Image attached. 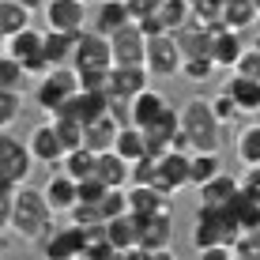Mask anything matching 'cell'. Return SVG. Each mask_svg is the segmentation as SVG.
I'll use <instances>...</instances> for the list:
<instances>
[{
  "label": "cell",
  "instance_id": "681fc988",
  "mask_svg": "<svg viewBox=\"0 0 260 260\" xmlns=\"http://www.w3.org/2000/svg\"><path fill=\"white\" fill-rule=\"evenodd\" d=\"M19 4H26V8H30V12H34V8H46L49 0H19Z\"/></svg>",
  "mask_w": 260,
  "mask_h": 260
},
{
  "label": "cell",
  "instance_id": "9a60e30c",
  "mask_svg": "<svg viewBox=\"0 0 260 260\" xmlns=\"http://www.w3.org/2000/svg\"><path fill=\"white\" fill-rule=\"evenodd\" d=\"M174 196L158 192L155 185H128V211L140 219H155V215H170Z\"/></svg>",
  "mask_w": 260,
  "mask_h": 260
},
{
  "label": "cell",
  "instance_id": "ba28073f",
  "mask_svg": "<svg viewBox=\"0 0 260 260\" xmlns=\"http://www.w3.org/2000/svg\"><path fill=\"white\" fill-rule=\"evenodd\" d=\"M42 15H46L49 30L79 34V30H87V23H91V4H83V0H49V4L42 8Z\"/></svg>",
  "mask_w": 260,
  "mask_h": 260
},
{
  "label": "cell",
  "instance_id": "bcb514c9",
  "mask_svg": "<svg viewBox=\"0 0 260 260\" xmlns=\"http://www.w3.org/2000/svg\"><path fill=\"white\" fill-rule=\"evenodd\" d=\"M238 189L245 192V196H260V162L241 170V177H238Z\"/></svg>",
  "mask_w": 260,
  "mask_h": 260
},
{
  "label": "cell",
  "instance_id": "30bf717a",
  "mask_svg": "<svg viewBox=\"0 0 260 260\" xmlns=\"http://www.w3.org/2000/svg\"><path fill=\"white\" fill-rule=\"evenodd\" d=\"M155 185L158 192L166 196H177L181 189H189V155L185 151H166L158 155V166H155Z\"/></svg>",
  "mask_w": 260,
  "mask_h": 260
},
{
  "label": "cell",
  "instance_id": "2e32d148",
  "mask_svg": "<svg viewBox=\"0 0 260 260\" xmlns=\"http://www.w3.org/2000/svg\"><path fill=\"white\" fill-rule=\"evenodd\" d=\"M42 196H46V204L53 208V215H68L72 204L79 200L76 196V177H68L60 166H53V174L46 177V185H42Z\"/></svg>",
  "mask_w": 260,
  "mask_h": 260
},
{
  "label": "cell",
  "instance_id": "e575fe53",
  "mask_svg": "<svg viewBox=\"0 0 260 260\" xmlns=\"http://www.w3.org/2000/svg\"><path fill=\"white\" fill-rule=\"evenodd\" d=\"M49 121H53V128H57L60 143H64V151H76V147H83V121L68 117V113H53Z\"/></svg>",
  "mask_w": 260,
  "mask_h": 260
},
{
  "label": "cell",
  "instance_id": "f35d334b",
  "mask_svg": "<svg viewBox=\"0 0 260 260\" xmlns=\"http://www.w3.org/2000/svg\"><path fill=\"white\" fill-rule=\"evenodd\" d=\"M23 110V98L15 94V87H0V128H8Z\"/></svg>",
  "mask_w": 260,
  "mask_h": 260
},
{
  "label": "cell",
  "instance_id": "7c38bea8",
  "mask_svg": "<svg viewBox=\"0 0 260 260\" xmlns=\"http://www.w3.org/2000/svg\"><path fill=\"white\" fill-rule=\"evenodd\" d=\"M83 245H87V226L68 219L64 230H53V234L42 241V253L53 260H83Z\"/></svg>",
  "mask_w": 260,
  "mask_h": 260
},
{
  "label": "cell",
  "instance_id": "11a10c76",
  "mask_svg": "<svg viewBox=\"0 0 260 260\" xmlns=\"http://www.w3.org/2000/svg\"><path fill=\"white\" fill-rule=\"evenodd\" d=\"M124 4H128V0H124Z\"/></svg>",
  "mask_w": 260,
  "mask_h": 260
},
{
  "label": "cell",
  "instance_id": "8fae6325",
  "mask_svg": "<svg viewBox=\"0 0 260 260\" xmlns=\"http://www.w3.org/2000/svg\"><path fill=\"white\" fill-rule=\"evenodd\" d=\"M170 241H174V215H155V219H143L140 226V249L147 260L155 256H174V249H170Z\"/></svg>",
  "mask_w": 260,
  "mask_h": 260
},
{
  "label": "cell",
  "instance_id": "f6af8a7d",
  "mask_svg": "<svg viewBox=\"0 0 260 260\" xmlns=\"http://www.w3.org/2000/svg\"><path fill=\"white\" fill-rule=\"evenodd\" d=\"M211 110H215V117H219L222 124H230V121H234L238 113H241V110H238V102H234V98H230L226 91H219V94L211 98Z\"/></svg>",
  "mask_w": 260,
  "mask_h": 260
},
{
  "label": "cell",
  "instance_id": "9c48e42d",
  "mask_svg": "<svg viewBox=\"0 0 260 260\" xmlns=\"http://www.w3.org/2000/svg\"><path fill=\"white\" fill-rule=\"evenodd\" d=\"M110 46H113V64H143L147 57V34L136 19H128L124 26L110 34Z\"/></svg>",
  "mask_w": 260,
  "mask_h": 260
},
{
  "label": "cell",
  "instance_id": "ab89813d",
  "mask_svg": "<svg viewBox=\"0 0 260 260\" xmlns=\"http://www.w3.org/2000/svg\"><path fill=\"white\" fill-rule=\"evenodd\" d=\"M192 4V15L200 23H208V26H215L222 19V4H226V0H189Z\"/></svg>",
  "mask_w": 260,
  "mask_h": 260
},
{
  "label": "cell",
  "instance_id": "f5cc1de1",
  "mask_svg": "<svg viewBox=\"0 0 260 260\" xmlns=\"http://www.w3.org/2000/svg\"><path fill=\"white\" fill-rule=\"evenodd\" d=\"M83 4H98V0H83Z\"/></svg>",
  "mask_w": 260,
  "mask_h": 260
},
{
  "label": "cell",
  "instance_id": "d4e9b609",
  "mask_svg": "<svg viewBox=\"0 0 260 260\" xmlns=\"http://www.w3.org/2000/svg\"><path fill=\"white\" fill-rule=\"evenodd\" d=\"M174 38H177V46H181L185 57H196V53H208V46H211V26L200 23L192 15L185 26H177V30H174Z\"/></svg>",
  "mask_w": 260,
  "mask_h": 260
},
{
  "label": "cell",
  "instance_id": "816d5d0a",
  "mask_svg": "<svg viewBox=\"0 0 260 260\" xmlns=\"http://www.w3.org/2000/svg\"><path fill=\"white\" fill-rule=\"evenodd\" d=\"M0 53H4V38H0Z\"/></svg>",
  "mask_w": 260,
  "mask_h": 260
},
{
  "label": "cell",
  "instance_id": "1f68e13d",
  "mask_svg": "<svg viewBox=\"0 0 260 260\" xmlns=\"http://www.w3.org/2000/svg\"><path fill=\"white\" fill-rule=\"evenodd\" d=\"M94 166H98V151L91 147H76V151H64V158H60V170H64L68 177H87V174H94Z\"/></svg>",
  "mask_w": 260,
  "mask_h": 260
},
{
  "label": "cell",
  "instance_id": "4dcf8cb0",
  "mask_svg": "<svg viewBox=\"0 0 260 260\" xmlns=\"http://www.w3.org/2000/svg\"><path fill=\"white\" fill-rule=\"evenodd\" d=\"M234 155H238L241 166H256L260 162V121L245 124V128L234 136Z\"/></svg>",
  "mask_w": 260,
  "mask_h": 260
},
{
  "label": "cell",
  "instance_id": "603a6c76",
  "mask_svg": "<svg viewBox=\"0 0 260 260\" xmlns=\"http://www.w3.org/2000/svg\"><path fill=\"white\" fill-rule=\"evenodd\" d=\"M140 226H143V219H140V215H132V211H124V215H117V219L106 222V234H110V241L117 245L121 260H124L128 249L140 245Z\"/></svg>",
  "mask_w": 260,
  "mask_h": 260
},
{
  "label": "cell",
  "instance_id": "ffe728a7",
  "mask_svg": "<svg viewBox=\"0 0 260 260\" xmlns=\"http://www.w3.org/2000/svg\"><path fill=\"white\" fill-rule=\"evenodd\" d=\"M238 192H241V189H238V177L226 174V170H219L211 181H204L200 189H196V200L208 204V208H226V204L234 200Z\"/></svg>",
  "mask_w": 260,
  "mask_h": 260
},
{
  "label": "cell",
  "instance_id": "f907efd6",
  "mask_svg": "<svg viewBox=\"0 0 260 260\" xmlns=\"http://www.w3.org/2000/svg\"><path fill=\"white\" fill-rule=\"evenodd\" d=\"M253 46H256V49H260V34H256V42H253Z\"/></svg>",
  "mask_w": 260,
  "mask_h": 260
},
{
  "label": "cell",
  "instance_id": "7bdbcfd3",
  "mask_svg": "<svg viewBox=\"0 0 260 260\" xmlns=\"http://www.w3.org/2000/svg\"><path fill=\"white\" fill-rule=\"evenodd\" d=\"M230 72H241V76L260 79V49L256 46H245V49H241V57H238V64L230 68Z\"/></svg>",
  "mask_w": 260,
  "mask_h": 260
},
{
  "label": "cell",
  "instance_id": "b9f144b4",
  "mask_svg": "<svg viewBox=\"0 0 260 260\" xmlns=\"http://www.w3.org/2000/svg\"><path fill=\"white\" fill-rule=\"evenodd\" d=\"M155 166H158V155H143L132 162V185H151L155 181Z\"/></svg>",
  "mask_w": 260,
  "mask_h": 260
},
{
  "label": "cell",
  "instance_id": "7402d4cb",
  "mask_svg": "<svg viewBox=\"0 0 260 260\" xmlns=\"http://www.w3.org/2000/svg\"><path fill=\"white\" fill-rule=\"evenodd\" d=\"M170 110V98L162 91H155V87H147V91H140L132 98V124H140V128H151L162 113Z\"/></svg>",
  "mask_w": 260,
  "mask_h": 260
},
{
  "label": "cell",
  "instance_id": "d590c367",
  "mask_svg": "<svg viewBox=\"0 0 260 260\" xmlns=\"http://www.w3.org/2000/svg\"><path fill=\"white\" fill-rule=\"evenodd\" d=\"M215 72H219V68H215L211 53H196V57H185L181 60V76L189 79V83H208Z\"/></svg>",
  "mask_w": 260,
  "mask_h": 260
},
{
  "label": "cell",
  "instance_id": "5bb4252c",
  "mask_svg": "<svg viewBox=\"0 0 260 260\" xmlns=\"http://www.w3.org/2000/svg\"><path fill=\"white\" fill-rule=\"evenodd\" d=\"M147 79H151L147 64H113L110 68V98L132 102L140 91H147Z\"/></svg>",
  "mask_w": 260,
  "mask_h": 260
},
{
  "label": "cell",
  "instance_id": "d6986e66",
  "mask_svg": "<svg viewBox=\"0 0 260 260\" xmlns=\"http://www.w3.org/2000/svg\"><path fill=\"white\" fill-rule=\"evenodd\" d=\"M222 91L238 102L241 113H249V117H256V113H260V79L241 76V72H230L226 83H222Z\"/></svg>",
  "mask_w": 260,
  "mask_h": 260
},
{
  "label": "cell",
  "instance_id": "d6a6232c",
  "mask_svg": "<svg viewBox=\"0 0 260 260\" xmlns=\"http://www.w3.org/2000/svg\"><path fill=\"white\" fill-rule=\"evenodd\" d=\"M72 49H76V34L46 30V60L53 68H57V64H72Z\"/></svg>",
  "mask_w": 260,
  "mask_h": 260
},
{
  "label": "cell",
  "instance_id": "ee69618b",
  "mask_svg": "<svg viewBox=\"0 0 260 260\" xmlns=\"http://www.w3.org/2000/svg\"><path fill=\"white\" fill-rule=\"evenodd\" d=\"M19 79H23V64L8 53H0V87H19Z\"/></svg>",
  "mask_w": 260,
  "mask_h": 260
},
{
  "label": "cell",
  "instance_id": "8992f818",
  "mask_svg": "<svg viewBox=\"0 0 260 260\" xmlns=\"http://www.w3.org/2000/svg\"><path fill=\"white\" fill-rule=\"evenodd\" d=\"M72 68L76 72H110L113 68V46L106 34L98 30H79L76 34V49H72Z\"/></svg>",
  "mask_w": 260,
  "mask_h": 260
},
{
  "label": "cell",
  "instance_id": "60d3db41",
  "mask_svg": "<svg viewBox=\"0 0 260 260\" xmlns=\"http://www.w3.org/2000/svg\"><path fill=\"white\" fill-rule=\"evenodd\" d=\"M68 219H72V222H79V226H94V222H106V219H102V211H98V204H87V200H76V204H72Z\"/></svg>",
  "mask_w": 260,
  "mask_h": 260
},
{
  "label": "cell",
  "instance_id": "c3c4849f",
  "mask_svg": "<svg viewBox=\"0 0 260 260\" xmlns=\"http://www.w3.org/2000/svg\"><path fill=\"white\" fill-rule=\"evenodd\" d=\"M12 196H15V192H4V189H0V234H4V230H12Z\"/></svg>",
  "mask_w": 260,
  "mask_h": 260
},
{
  "label": "cell",
  "instance_id": "f1b7e54d",
  "mask_svg": "<svg viewBox=\"0 0 260 260\" xmlns=\"http://www.w3.org/2000/svg\"><path fill=\"white\" fill-rule=\"evenodd\" d=\"M219 170H222L219 151H192L189 155V189H200V185L211 181Z\"/></svg>",
  "mask_w": 260,
  "mask_h": 260
},
{
  "label": "cell",
  "instance_id": "8d00e7d4",
  "mask_svg": "<svg viewBox=\"0 0 260 260\" xmlns=\"http://www.w3.org/2000/svg\"><path fill=\"white\" fill-rule=\"evenodd\" d=\"M98 211H102V219L110 222V219H117V215L128 211V185H117V189H106L102 192V200H98Z\"/></svg>",
  "mask_w": 260,
  "mask_h": 260
},
{
  "label": "cell",
  "instance_id": "ac0fdd59",
  "mask_svg": "<svg viewBox=\"0 0 260 260\" xmlns=\"http://www.w3.org/2000/svg\"><path fill=\"white\" fill-rule=\"evenodd\" d=\"M241 34L238 30H230V26H222V23H215L211 26V46H208V53H211V60H215V68H234L238 64V57H241Z\"/></svg>",
  "mask_w": 260,
  "mask_h": 260
},
{
  "label": "cell",
  "instance_id": "277c9868",
  "mask_svg": "<svg viewBox=\"0 0 260 260\" xmlns=\"http://www.w3.org/2000/svg\"><path fill=\"white\" fill-rule=\"evenodd\" d=\"M30 166H34L30 147H26L19 136H12L8 128H0V189L15 192L26 177H30Z\"/></svg>",
  "mask_w": 260,
  "mask_h": 260
},
{
  "label": "cell",
  "instance_id": "3957f363",
  "mask_svg": "<svg viewBox=\"0 0 260 260\" xmlns=\"http://www.w3.org/2000/svg\"><path fill=\"white\" fill-rule=\"evenodd\" d=\"M238 222L230 219L226 208H208V204H200L196 208V219H192V249H208V245H234L238 238Z\"/></svg>",
  "mask_w": 260,
  "mask_h": 260
},
{
  "label": "cell",
  "instance_id": "4316f807",
  "mask_svg": "<svg viewBox=\"0 0 260 260\" xmlns=\"http://www.w3.org/2000/svg\"><path fill=\"white\" fill-rule=\"evenodd\" d=\"M260 19V12H256V4L253 0H226L222 4V26H230V30H238V34H245L249 26H256Z\"/></svg>",
  "mask_w": 260,
  "mask_h": 260
},
{
  "label": "cell",
  "instance_id": "db71d44e",
  "mask_svg": "<svg viewBox=\"0 0 260 260\" xmlns=\"http://www.w3.org/2000/svg\"><path fill=\"white\" fill-rule=\"evenodd\" d=\"M253 4H256V12H260V0H253Z\"/></svg>",
  "mask_w": 260,
  "mask_h": 260
},
{
  "label": "cell",
  "instance_id": "74e56055",
  "mask_svg": "<svg viewBox=\"0 0 260 260\" xmlns=\"http://www.w3.org/2000/svg\"><path fill=\"white\" fill-rule=\"evenodd\" d=\"M230 253L234 260H260V230H238Z\"/></svg>",
  "mask_w": 260,
  "mask_h": 260
},
{
  "label": "cell",
  "instance_id": "f546056e",
  "mask_svg": "<svg viewBox=\"0 0 260 260\" xmlns=\"http://www.w3.org/2000/svg\"><path fill=\"white\" fill-rule=\"evenodd\" d=\"M226 211H230V219H234L241 230H260V196L238 192L234 200L226 204Z\"/></svg>",
  "mask_w": 260,
  "mask_h": 260
},
{
  "label": "cell",
  "instance_id": "e0dca14e",
  "mask_svg": "<svg viewBox=\"0 0 260 260\" xmlns=\"http://www.w3.org/2000/svg\"><path fill=\"white\" fill-rule=\"evenodd\" d=\"M26 147H30L34 162H42V166H60V158H64V143H60L53 121L38 124V128L30 132V140H26Z\"/></svg>",
  "mask_w": 260,
  "mask_h": 260
},
{
  "label": "cell",
  "instance_id": "7a4b0ae2",
  "mask_svg": "<svg viewBox=\"0 0 260 260\" xmlns=\"http://www.w3.org/2000/svg\"><path fill=\"white\" fill-rule=\"evenodd\" d=\"M181 128L192 140V151H219L222 147V121L215 117L208 98H189L181 106Z\"/></svg>",
  "mask_w": 260,
  "mask_h": 260
},
{
  "label": "cell",
  "instance_id": "4fadbf2b",
  "mask_svg": "<svg viewBox=\"0 0 260 260\" xmlns=\"http://www.w3.org/2000/svg\"><path fill=\"white\" fill-rule=\"evenodd\" d=\"M4 53L15 57L23 68L30 64V60H42V57H46V30H38V26L26 23L23 30H15V34L4 38Z\"/></svg>",
  "mask_w": 260,
  "mask_h": 260
},
{
  "label": "cell",
  "instance_id": "6da1fadb",
  "mask_svg": "<svg viewBox=\"0 0 260 260\" xmlns=\"http://www.w3.org/2000/svg\"><path fill=\"white\" fill-rule=\"evenodd\" d=\"M12 230H15V238L34 241V245H42L53 234V208L46 204L42 189H26V185L15 189V196H12Z\"/></svg>",
  "mask_w": 260,
  "mask_h": 260
},
{
  "label": "cell",
  "instance_id": "83f0119b",
  "mask_svg": "<svg viewBox=\"0 0 260 260\" xmlns=\"http://www.w3.org/2000/svg\"><path fill=\"white\" fill-rule=\"evenodd\" d=\"M113 151H117L121 158H128V162H136V158L147 155V132H143L140 124H121L117 140H113Z\"/></svg>",
  "mask_w": 260,
  "mask_h": 260
},
{
  "label": "cell",
  "instance_id": "484cf974",
  "mask_svg": "<svg viewBox=\"0 0 260 260\" xmlns=\"http://www.w3.org/2000/svg\"><path fill=\"white\" fill-rule=\"evenodd\" d=\"M117 128H121V124L113 121V113H102V117L87 121V124H83V147H91V151H110L113 140H117Z\"/></svg>",
  "mask_w": 260,
  "mask_h": 260
},
{
  "label": "cell",
  "instance_id": "836d02e7",
  "mask_svg": "<svg viewBox=\"0 0 260 260\" xmlns=\"http://www.w3.org/2000/svg\"><path fill=\"white\" fill-rule=\"evenodd\" d=\"M26 23H30V8L26 4H19V0H0V38L23 30Z\"/></svg>",
  "mask_w": 260,
  "mask_h": 260
},
{
  "label": "cell",
  "instance_id": "44dd1931",
  "mask_svg": "<svg viewBox=\"0 0 260 260\" xmlns=\"http://www.w3.org/2000/svg\"><path fill=\"white\" fill-rule=\"evenodd\" d=\"M128 19L132 15H128V4H124V0H98V4L91 8V23L87 26L110 38V34L117 30V26H124Z\"/></svg>",
  "mask_w": 260,
  "mask_h": 260
},
{
  "label": "cell",
  "instance_id": "5b68a950",
  "mask_svg": "<svg viewBox=\"0 0 260 260\" xmlns=\"http://www.w3.org/2000/svg\"><path fill=\"white\" fill-rule=\"evenodd\" d=\"M76 91H79V72L72 68V64H57V68H49L46 76H38L34 102H38V110H46L49 117H53V113H57Z\"/></svg>",
  "mask_w": 260,
  "mask_h": 260
},
{
  "label": "cell",
  "instance_id": "cb8c5ba5",
  "mask_svg": "<svg viewBox=\"0 0 260 260\" xmlns=\"http://www.w3.org/2000/svg\"><path fill=\"white\" fill-rule=\"evenodd\" d=\"M94 174L102 177L106 185H110V189H124V185H132V162L128 158H121L117 151H98V166H94Z\"/></svg>",
  "mask_w": 260,
  "mask_h": 260
},
{
  "label": "cell",
  "instance_id": "7dc6e473",
  "mask_svg": "<svg viewBox=\"0 0 260 260\" xmlns=\"http://www.w3.org/2000/svg\"><path fill=\"white\" fill-rule=\"evenodd\" d=\"M158 4H162V0H128V15L140 23V19H147V15H155Z\"/></svg>",
  "mask_w": 260,
  "mask_h": 260
},
{
  "label": "cell",
  "instance_id": "52a82bcc",
  "mask_svg": "<svg viewBox=\"0 0 260 260\" xmlns=\"http://www.w3.org/2000/svg\"><path fill=\"white\" fill-rule=\"evenodd\" d=\"M181 60H185V53H181L174 34H151L147 38V57H143V64H147V72L155 79L181 76Z\"/></svg>",
  "mask_w": 260,
  "mask_h": 260
}]
</instances>
